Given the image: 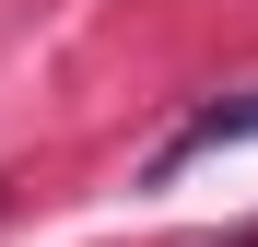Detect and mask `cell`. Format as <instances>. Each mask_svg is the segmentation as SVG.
<instances>
[{
    "label": "cell",
    "instance_id": "6da1fadb",
    "mask_svg": "<svg viewBox=\"0 0 258 247\" xmlns=\"http://www.w3.org/2000/svg\"><path fill=\"white\" fill-rule=\"evenodd\" d=\"M246 141H258V94H211L200 118H176V130L153 141V165H141V177L164 188V177H188L200 153H246Z\"/></svg>",
    "mask_w": 258,
    "mask_h": 247
}]
</instances>
